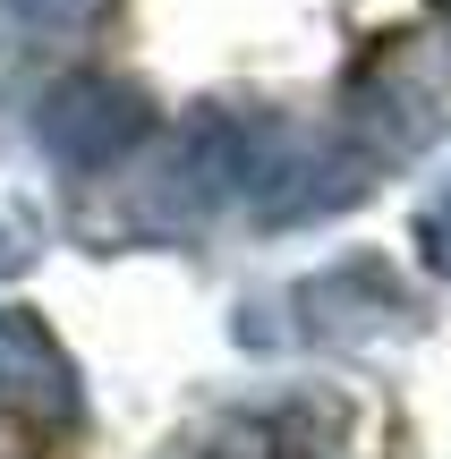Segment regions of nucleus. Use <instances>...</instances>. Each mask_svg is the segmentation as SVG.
<instances>
[{
	"label": "nucleus",
	"mask_w": 451,
	"mask_h": 459,
	"mask_svg": "<svg viewBox=\"0 0 451 459\" xmlns=\"http://www.w3.org/2000/svg\"><path fill=\"white\" fill-rule=\"evenodd\" d=\"M451 128V43H426V34H392L358 60L350 94H341V145H358L384 179L392 162L426 153Z\"/></svg>",
	"instance_id": "obj_2"
},
{
	"label": "nucleus",
	"mask_w": 451,
	"mask_h": 459,
	"mask_svg": "<svg viewBox=\"0 0 451 459\" xmlns=\"http://www.w3.org/2000/svg\"><path fill=\"white\" fill-rule=\"evenodd\" d=\"M341 443H350V400L341 392H282V400L213 417L196 459H341Z\"/></svg>",
	"instance_id": "obj_6"
},
{
	"label": "nucleus",
	"mask_w": 451,
	"mask_h": 459,
	"mask_svg": "<svg viewBox=\"0 0 451 459\" xmlns=\"http://www.w3.org/2000/svg\"><path fill=\"white\" fill-rule=\"evenodd\" d=\"M9 9L26 17V26H94L111 0H9Z\"/></svg>",
	"instance_id": "obj_10"
},
{
	"label": "nucleus",
	"mask_w": 451,
	"mask_h": 459,
	"mask_svg": "<svg viewBox=\"0 0 451 459\" xmlns=\"http://www.w3.org/2000/svg\"><path fill=\"white\" fill-rule=\"evenodd\" d=\"M290 128L273 111H196L179 136L153 145V162L128 179V204H119V238H196L221 204H247L265 187V170L282 162Z\"/></svg>",
	"instance_id": "obj_1"
},
{
	"label": "nucleus",
	"mask_w": 451,
	"mask_h": 459,
	"mask_svg": "<svg viewBox=\"0 0 451 459\" xmlns=\"http://www.w3.org/2000/svg\"><path fill=\"white\" fill-rule=\"evenodd\" d=\"M265 315H290V324L256 332V349H282V341H299V349H367V341H384L392 324H409L418 298H409V281L392 273L384 255H341V264H324V273L290 281Z\"/></svg>",
	"instance_id": "obj_3"
},
{
	"label": "nucleus",
	"mask_w": 451,
	"mask_h": 459,
	"mask_svg": "<svg viewBox=\"0 0 451 459\" xmlns=\"http://www.w3.org/2000/svg\"><path fill=\"white\" fill-rule=\"evenodd\" d=\"M34 145H43L51 170H68V179H102V170L136 162V153L153 145V102L136 94L128 77H102V68L60 77L34 102Z\"/></svg>",
	"instance_id": "obj_4"
},
{
	"label": "nucleus",
	"mask_w": 451,
	"mask_h": 459,
	"mask_svg": "<svg viewBox=\"0 0 451 459\" xmlns=\"http://www.w3.org/2000/svg\"><path fill=\"white\" fill-rule=\"evenodd\" d=\"M435 17H443V34H451V0H435Z\"/></svg>",
	"instance_id": "obj_11"
},
{
	"label": "nucleus",
	"mask_w": 451,
	"mask_h": 459,
	"mask_svg": "<svg viewBox=\"0 0 451 459\" xmlns=\"http://www.w3.org/2000/svg\"><path fill=\"white\" fill-rule=\"evenodd\" d=\"M367 187H375V162L324 128V136H290L282 145V162L265 170V187L247 196V213H256V230H316V221L350 213Z\"/></svg>",
	"instance_id": "obj_5"
},
{
	"label": "nucleus",
	"mask_w": 451,
	"mask_h": 459,
	"mask_svg": "<svg viewBox=\"0 0 451 459\" xmlns=\"http://www.w3.org/2000/svg\"><path fill=\"white\" fill-rule=\"evenodd\" d=\"M418 255H426L435 281H451V179L426 196V213H418Z\"/></svg>",
	"instance_id": "obj_9"
},
{
	"label": "nucleus",
	"mask_w": 451,
	"mask_h": 459,
	"mask_svg": "<svg viewBox=\"0 0 451 459\" xmlns=\"http://www.w3.org/2000/svg\"><path fill=\"white\" fill-rule=\"evenodd\" d=\"M34 255H43V221L26 204H0V281H17Z\"/></svg>",
	"instance_id": "obj_8"
},
{
	"label": "nucleus",
	"mask_w": 451,
	"mask_h": 459,
	"mask_svg": "<svg viewBox=\"0 0 451 459\" xmlns=\"http://www.w3.org/2000/svg\"><path fill=\"white\" fill-rule=\"evenodd\" d=\"M0 409L34 417V426H77L85 417V383L34 307H0Z\"/></svg>",
	"instance_id": "obj_7"
}]
</instances>
